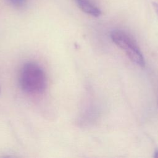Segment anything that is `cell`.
<instances>
[{"label":"cell","mask_w":158,"mask_h":158,"mask_svg":"<svg viewBox=\"0 0 158 158\" xmlns=\"http://www.w3.org/2000/svg\"><path fill=\"white\" fill-rule=\"evenodd\" d=\"M110 38L112 41L125 52L130 60L139 67L145 66L143 54L130 35L121 30H115L111 32Z\"/></svg>","instance_id":"cell-2"},{"label":"cell","mask_w":158,"mask_h":158,"mask_svg":"<svg viewBox=\"0 0 158 158\" xmlns=\"http://www.w3.org/2000/svg\"><path fill=\"white\" fill-rule=\"evenodd\" d=\"M77 6L85 14L93 17H99L101 14V10L90 0H74Z\"/></svg>","instance_id":"cell-3"},{"label":"cell","mask_w":158,"mask_h":158,"mask_svg":"<svg viewBox=\"0 0 158 158\" xmlns=\"http://www.w3.org/2000/svg\"><path fill=\"white\" fill-rule=\"evenodd\" d=\"M152 6H153V7H154L156 14L158 15V3L154 2H152Z\"/></svg>","instance_id":"cell-5"},{"label":"cell","mask_w":158,"mask_h":158,"mask_svg":"<svg viewBox=\"0 0 158 158\" xmlns=\"http://www.w3.org/2000/svg\"><path fill=\"white\" fill-rule=\"evenodd\" d=\"M19 83L24 91L31 94H40L46 88L47 79L44 70L38 64L28 62L21 69Z\"/></svg>","instance_id":"cell-1"},{"label":"cell","mask_w":158,"mask_h":158,"mask_svg":"<svg viewBox=\"0 0 158 158\" xmlns=\"http://www.w3.org/2000/svg\"><path fill=\"white\" fill-rule=\"evenodd\" d=\"M9 5L16 9H23L27 5L28 0H6Z\"/></svg>","instance_id":"cell-4"},{"label":"cell","mask_w":158,"mask_h":158,"mask_svg":"<svg viewBox=\"0 0 158 158\" xmlns=\"http://www.w3.org/2000/svg\"><path fill=\"white\" fill-rule=\"evenodd\" d=\"M0 93H1V88H0Z\"/></svg>","instance_id":"cell-7"},{"label":"cell","mask_w":158,"mask_h":158,"mask_svg":"<svg viewBox=\"0 0 158 158\" xmlns=\"http://www.w3.org/2000/svg\"><path fill=\"white\" fill-rule=\"evenodd\" d=\"M154 157H156V158H158V149H157V150H156V151H155Z\"/></svg>","instance_id":"cell-6"}]
</instances>
